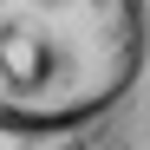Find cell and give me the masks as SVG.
I'll return each mask as SVG.
<instances>
[{
  "label": "cell",
  "instance_id": "cell-2",
  "mask_svg": "<svg viewBox=\"0 0 150 150\" xmlns=\"http://www.w3.org/2000/svg\"><path fill=\"white\" fill-rule=\"evenodd\" d=\"M0 150H85V131H52V137H33V131H0Z\"/></svg>",
  "mask_w": 150,
  "mask_h": 150
},
{
  "label": "cell",
  "instance_id": "cell-1",
  "mask_svg": "<svg viewBox=\"0 0 150 150\" xmlns=\"http://www.w3.org/2000/svg\"><path fill=\"white\" fill-rule=\"evenodd\" d=\"M144 59V0H0V131H85L131 98Z\"/></svg>",
  "mask_w": 150,
  "mask_h": 150
}]
</instances>
